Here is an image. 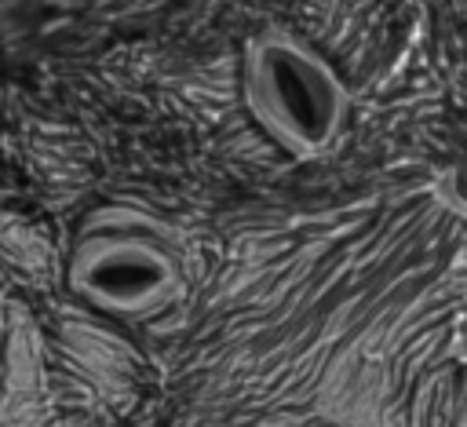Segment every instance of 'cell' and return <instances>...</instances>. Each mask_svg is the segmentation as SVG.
<instances>
[{
    "instance_id": "1",
    "label": "cell",
    "mask_w": 467,
    "mask_h": 427,
    "mask_svg": "<svg viewBox=\"0 0 467 427\" xmlns=\"http://www.w3.org/2000/svg\"><path fill=\"white\" fill-rule=\"evenodd\" d=\"M241 99L248 117L296 161H317L343 139L350 91L299 36L266 29L244 44Z\"/></svg>"
},
{
    "instance_id": "2",
    "label": "cell",
    "mask_w": 467,
    "mask_h": 427,
    "mask_svg": "<svg viewBox=\"0 0 467 427\" xmlns=\"http://www.w3.org/2000/svg\"><path fill=\"white\" fill-rule=\"evenodd\" d=\"M73 296L113 318H153L182 296L175 248L139 223H91L69 248Z\"/></svg>"
},
{
    "instance_id": "3",
    "label": "cell",
    "mask_w": 467,
    "mask_h": 427,
    "mask_svg": "<svg viewBox=\"0 0 467 427\" xmlns=\"http://www.w3.org/2000/svg\"><path fill=\"white\" fill-rule=\"evenodd\" d=\"M441 197L449 201V208H456V212L467 219V161L456 164V168L445 175V182H441Z\"/></svg>"
}]
</instances>
